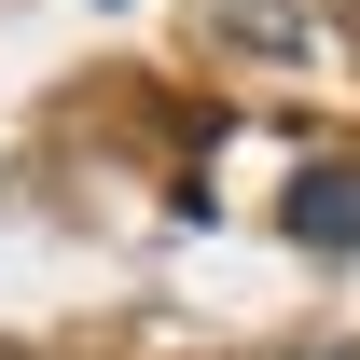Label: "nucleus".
Listing matches in <instances>:
<instances>
[{"label": "nucleus", "instance_id": "2", "mask_svg": "<svg viewBox=\"0 0 360 360\" xmlns=\"http://www.w3.org/2000/svg\"><path fill=\"white\" fill-rule=\"evenodd\" d=\"M0 360H42V347H0Z\"/></svg>", "mask_w": 360, "mask_h": 360}, {"label": "nucleus", "instance_id": "1", "mask_svg": "<svg viewBox=\"0 0 360 360\" xmlns=\"http://www.w3.org/2000/svg\"><path fill=\"white\" fill-rule=\"evenodd\" d=\"M291 236H305V250H347L360 236V167H319L305 194H291Z\"/></svg>", "mask_w": 360, "mask_h": 360}]
</instances>
